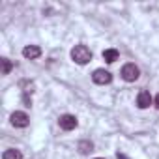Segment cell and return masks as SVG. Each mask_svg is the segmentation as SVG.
Wrapping results in <instances>:
<instances>
[{"instance_id": "cell-9", "label": "cell", "mask_w": 159, "mask_h": 159, "mask_svg": "<svg viewBox=\"0 0 159 159\" xmlns=\"http://www.w3.org/2000/svg\"><path fill=\"white\" fill-rule=\"evenodd\" d=\"M2 159H23V153L19 150H15V148H10V150H6L2 153Z\"/></svg>"}, {"instance_id": "cell-2", "label": "cell", "mask_w": 159, "mask_h": 159, "mask_svg": "<svg viewBox=\"0 0 159 159\" xmlns=\"http://www.w3.org/2000/svg\"><path fill=\"white\" fill-rule=\"evenodd\" d=\"M139 75H140V71H139V67L135 64H125L122 67V79L127 81V83H135L139 79Z\"/></svg>"}, {"instance_id": "cell-5", "label": "cell", "mask_w": 159, "mask_h": 159, "mask_svg": "<svg viewBox=\"0 0 159 159\" xmlns=\"http://www.w3.org/2000/svg\"><path fill=\"white\" fill-rule=\"evenodd\" d=\"M58 124H60V127H62L64 131H71V129H75V127L79 125V122H77V118H75L73 114H62V116L58 118Z\"/></svg>"}, {"instance_id": "cell-4", "label": "cell", "mask_w": 159, "mask_h": 159, "mask_svg": "<svg viewBox=\"0 0 159 159\" xmlns=\"http://www.w3.org/2000/svg\"><path fill=\"white\" fill-rule=\"evenodd\" d=\"M10 120H11V125H15V127H26V125L30 124L28 114L23 112V111H15V112L10 116Z\"/></svg>"}, {"instance_id": "cell-3", "label": "cell", "mask_w": 159, "mask_h": 159, "mask_svg": "<svg viewBox=\"0 0 159 159\" xmlns=\"http://www.w3.org/2000/svg\"><path fill=\"white\" fill-rule=\"evenodd\" d=\"M92 81L96 84H109L112 81V73L107 71V69H103V67H99V69H96L92 73Z\"/></svg>"}, {"instance_id": "cell-14", "label": "cell", "mask_w": 159, "mask_h": 159, "mask_svg": "<svg viewBox=\"0 0 159 159\" xmlns=\"http://www.w3.org/2000/svg\"><path fill=\"white\" fill-rule=\"evenodd\" d=\"M96 159H103V157H96Z\"/></svg>"}, {"instance_id": "cell-7", "label": "cell", "mask_w": 159, "mask_h": 159, "mask_svg": "<svg viewBox=\"0 0 159 159\" xmlns=\"http://www.w3.org/2000/svg\"><path fill=\"white\" fill-rule=\"evenodd\" d=\"M137 105H139V109H148V107L152 105V96H150L148 90H140V92H139V96H137Z\"/></svg>"}, {"instance_id": "cell-11", "label": "cell", "mask_w": 159, "mask_h": 159, "mask_svg": "<svg viewBox=\"0 0 159 159\" xmlns=\"http://www.w3.org/2000/svg\"><path fill=\"white\" fill-rule=\"evenodd\" d=\"M0 64H2V75H8L10 71H11V67H13V64H11V60L10 58H0Z\"/></svg>"}, {"instance_id": "cell-10", "label": "cell", "mask_w": 159, "mask_h": 159, "mask_svg": "<svg viewBox=\"0 0 159 159\" xmlns=\"http://www.w3.org/2000/svg\"><path fill=\"white\" fill-rule=\"evenodd\" d=\"M79 152H81L83 155H86V153L94 152V144L90 140H81V142H79Z\"/></svg>"}, {"instance_id": "cell-13", "label": "cell", "mask_w": 159, "mask_h": 159, "mask_svg": "<svg viewBox=\"0 0 159 159\" xmlns=\"http://www.w3.org/2000/svg\"><path fill=\"white\" fill-rule=\"evenodd\" d=\"M155 107H157V109H159V94H157V96H155Z\"/></svg>"}, {"instance_id": "cell-12", "label": "cell", "mask_w": 159, "mask_h": 159, "mask_svg": "<svg viewBox=\"0 0 159 159\" xmlns=\"http://www.w3.org/2000/svg\"><path fill=\"white\" fill-rule=\"evenodd\" d=\"M116 157H118V159H129V157H125V155H124V153H120V152L116 153Z\"/></svg>"}, {"instance_id": "cell-1", "label": "cell", "mask_w": 159, "mask_h": 159, "mask_svg": "<svg viewBox=\"0 0 159 159\" xmlns=\"http://www.w3.org/2000/svg\"><path fill=\"white\" fill-rule=\"evenodd\" d=\"M71 60L79 66H84L92 60V51L86 45H75L71 49Z\"/></svg>"}, {"instance_id": "cell-8", "label": "cell", "mask_w": 159, "mask_h": 159, "mask_svg": "<svg viewBox=\"0 0 159 159\" xmlns=\"http://www.w3.org/2000/svg\"><path fill=\"white\" fill-rule=\"evenodd\" d=\"M118 56H120V52H118L116 49H105V51H103V60H105V62H109V64L116 62V60H118Z\"/></svg>"}, {"instance_id": "cell-6", "label": "cell", "mask_w": 159, "mask_h": 159, "mask_svg": "<svg viewBox=\"0 0 159 159\" xmlns=\"http://www.w3.org/2000/svg\"><path fill=\"white\" fill-rule=\"evenodd\" d=\"M23 56L26 60H36V58L41 56V47H38V45H26L23 49Z\"/></svg>"}]
</instances>
